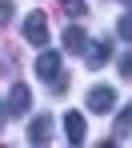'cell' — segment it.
I'll return each instance as SVG.
<instances>
[{
    "label": "cell",
    "mask_w": 132,
    "mask_h": 148,
    "mask_svg": "<svg viewBox=\"0 0 132 148\" xmlns=\"http://www.w3.org/2000/svg\"><path fill=\"white\" fill-rule=\"evenodd\" d=\"M28 104H32L28 84H12V92H8V108H12V112H28Z\"/></svg>",
    "instance_id": "7"
},
{
    "label": "cell",
    "mask_w": 132,
    "mask_h": 148,
    "mask_svg": "<svg viewBox=\"0 0 132 148\" xmlns=\"http://www.w3.org/2000/svg\"><path fill=\"white\" fill-rule=\"evenodd\" d=\"M88 108H92V112L116 108V92H112V88H92V92H88Z\"/></svg>",
    "instance_id": "6"
},
{
    "label": "cell",
    "mask_w": 132,
    "mask_h": 148,
    "mask_svg": "<svg viewBox=\"0 0 132 148\" xmlns=\"http://www.w3.org/2000/svg\"><path fill=\"white\" fill-rule=\"evenodd\" d=\"M60 4H64V12H68V16H84V0H60Z\"/></svg>",
    "instance_id": "11"
},
{
    "label": "cell",
    "mask_w": 132,
    "mask_h": 148,
    "mask_svg": "<svg viewBox=\"0 0 132 148\" xmlns=\"http://www.w3.org/2000/svg\"><path fill=\"white\" fill-rule=\"evenodd\" d=\"M128 132H132V104L120 112V120H116V136H128Z\"/></svg>",
    "instance_id": "9"
},
{
    "label": "cell",
    "mask_w": 132,
    "mask_h": 148,
    "mask_svg": "<svg viewBox=\"0 0 132 148\" xmlns=\"http://www.w3.org/2000/svg\"><path fill=\"white\" fill-rule=\"evenodd\" d=\"M8 16H12V4H8V0H0V24H4Z\"/></svg>",
    "instance_id": "13"
},
{
    "label": "cell",
    "mask_w": 132,
    "mask_h": 148,
    "mask_svg": "<svg viewBox=\"0 0 132 148\" xmlns=\"http://www.w3.org/2000/svg\"><path fill=\"white\" fill-rule=\"evenodd\" d=\"M108 52H112V44H108V40L88 44V48H84V64H88V68H104V64H108Z\"/></svg>",
    "instance_id": "3"
},
{
    "label": "cell",
    "mask_w": 132,
    "mask_h": 148,
    "mask_svg": "<svg viewBox=\"0 0 132 148\" xmlns=\"http://www.w3.org/2000/svg\"><path fill=\"white\" fill-rule=\"evenodd\" d=\"M28 140H32V144H48V140H52V116H32Z\"/></svg>",
    "instance_id": "2"
},
{
    "label": "cell",
    "mask_w": 132,
    "mask_h": 148,
    "mask_svg": "<svg viewBox=\"0 0 132 148\" xmlns=\"http://www.w3.org/2000/svg\"><path fill=\"white\" fill-rule=\"evenodd\" d=\"M64 132H68L72 144H84V136H88V128H84V112H64Z\"/></svg>",
    "instance_id": "5"
},
{
    "label": "cell",
    "mask_w": 132,
    "mask_h": 148,
    "mask_svg": "<svg viewBox=\"0 0 132 148\" xmlns=\"http://www.w3.org/2000/svg\"><path fill=\"white\" fill-rule=\"evenodd\" d=\"M36 76H40V80H56V76H60V52H40Z\"/></svg>",
    "instance_id": "4"
},
{
    "label": "cell",
    "mask_w": 132,
    "mask_h": 148,
    "mask_svg": "<svg viewBox=\"0 0 132 148\" xmlns=\"http://www.w3.org/2000/svg\"><path fill=\"white\" fill-rule=\"evenodd\" d=\"M124 4H132V0H124Z\"/></svg>",
    "instance_id": "14"
},
{
    "label": "cell",
    "mask_w": 132,
    "mask_h": 148,
    "mask_svg": "<svg viewBox=\"0 0 132 148\" xmlns=\"http://www.w3.org/2000/svg\"><path fill=\"white\" fill-rule=\"evenodd\" d=\"M116 68H120V76H132V52L120 56V64H116Z\"/></svg>",
    "instance_id": "12"
},
{
    "label": "cell",
    "mask_w": 132,
    "mask_h": 148,
    "mask_svg": "<svg viewBox=\"0 0 132 148\" xmlns=\"http://www.w3.org/2000/svg\"><path fill=\"white\" fill-rule=\"evenodd\" d=\"M20 32H24L28 44H48V16H44V12H28Z\"/></svg>",
    "instance_id": "1"
},
{
    "label": "cell",
    "mask_w": 132,
    "mask_h": 148,
    "mask_svg": "<svg viewBox=\"0 0 132 148\" xmlns=\"http://www.w3.org/2000/svg\"><path fill=\"white\" fill-rule=\"evenodd\" d=\"M64 48H68V52H84V48H88V36H84V28H80V24L64 28Z\"/></svg>",
    "instance_id": "8"
},
{
    "label": "cell",
    "mask_w": 132,
    "mask_h": 148,
    "mask_svg": "<svg viewBox=\"0 0 132 148\" xmlns=\"http://www.w3.org/2000/svg\"><path fill=\"white\" fill-rule=\"evenodd\" d=\"M116 32H120L124 40H132V8L124 12V16H120V24H116Z\"/></svg>",
    "instance_id": "10"
}]
</instances>
